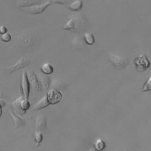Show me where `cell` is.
Instances as JSON below:
<instances>
[{
	"label": "cell",
	"instance_id": "cell-1",
	"mask_svg": "<svg viewBox=\"0 0 151 151\" xmlns=\"http://www.w3.org/2000/svg\"><path fill=\"white\" fill-rule=\"evenodd\" d=\"M134 64L136 70L140 72L146 70L150 65V61L145 54H142L136 57L134 60Z\"/></svg>",
	"mask_w": 151,
	"mask_h": 151
},
{
	"label": "cell",
	"instance_id": "cell-2",
	"mask_svg": "<svg viewBox=\"0 0 151 151\" xmlns=\"http://www.w3.org/2000/svg\"><path fill=\"white\" fill-rule=\"evenodd\" d=\"M51 4L50 1H46L42 4H36L32 6L22 8V9L25 12L31 14H38L43 12L45 9Z\"/></svg>",
	"mask_w": 151,
	"mask_h": 151
},
{
	"label": "cell",
	"instance_id": "cell-3",
	"mask_svg": "<svg viewBox=\"0 0 151 151\" xmlns=\"http://www.w3.org/2000/svg\"><path fill=\"white\" fill-rule=\"evenodd\" d=\"M21 89L22 94V98L25 100H28L30 91V85L28 79L27 73L25 71L22 72L21 83Z\"/></svg>",
	"mask_w": 151,
	"mask_h": 151
},
{
	"label": "cell",
	"instance_id": "cell-4",
	"mask_svg": "<svg viewBox=\"0 0 151 151\" xmlns=\"http://www.w3.org/2000/svg\"><path fill=\"white\" fill-rule=\"evenodd\" d=\"M46 97L50 104H55L61 100L62 94L56 89H51L48 91Z\"/></svg>",
	"mask_w": 151,
	"mask_h": 151
},
{
	"label": "cell",
	"instance_id": "cell-5",
	"mask_svg": "<svg viewBox=\"0 0 151 151\" xmlns=\"http://www.w3.org/2000/svg\"><path fill=\"white\" fill-rule=\"evenodd\" d=\"M29 63H30V60L29 58L25 57H22L15 64L7 67L6 70L10 73H12L18 70L25 67L26 66L29 65Z\"/></svg>",
	"mask_w": 151,
	"mask_h": 151
},
{
	"label": "cell",
	"instance_id": "cell-6",
	"mask_svg": "<svg viewBox=\"0 0 151 151\" xmlns=\"http://www.w3.org/2000/svg\"><path fill=\"white\" fill-rule=\"evenodd\" d=\"M109 57L110 62L116 67H122L127 64V60L120 55H117L113 53H109Z\"/></svg>",
	"mask_w": 151,
	"mask_h": 151
},
{
	"label": "cell",
	"instance_id": "cell-7",
	"mask_svg": "<svg viewBox=\"0 0 151 151\" xmlns=\"http://www.w3.org/2000/svg\"><path fill=\"white\" fill-rule=\"evenodd\" d=\"M47 129V120L46 117L44 115H40L37 117L35 124V130L37 132H42L45 131Z\"/></svg>",
	"mask_w": 151,
	"mask_h": 151
},
{
	"label": "cell",
	"instance_id": "cell-8",
	"mask_svg": "<svg viewBox=\"0 0 151 151\" xmlns=\"http://www.w3.org/2000/svg\"><path fill=\"white\" fill-rule=\"evenodd\" d=\"M41 0H17V6L18 8H24L38 4Z\"/></svg>",
	"mask_w": 151,
	"mask_h": 151
},
{
	"label": "cell",
	"instance_id": "cell-9",
	"mask_svg": "<svg viewBox=\"0 0 151 151\" xmlns=\"http://www.w3.org/2000/svg\"><path fill=\"white\" fill-rule=\"evenodd\" d=\"M27 76H28V75H27ZM28 81L29 83L30 87L31 86V87L34 90H37L40 88V85L38 83V78L35 74L32 73V74H30L29 76H28Z\"/></svg>",
	"mask_w": 151,
	"mask_h": 151
},
{
	"label": "cell",
	"instance_id": "cell-10",
	"mask_svg": "<svg viewBox=\"0 0 151 151\" xmlns=\"http://www.w3.org/2000/svg\"><path fill=\"white\" fill-rule=\"evenodd\" d=\"M83 6V2L81 0H76L67 5L68 9L73 11H77L81 9Z\"/></svg>",
	"mask_w": 151,
	"mask_h": 151
},
{
	"label": "cell",
	"instance_id": "cell-11",
	"mask_svg": "<svg viewBox=\"0 0 151 151\" xmlns=\"http://www.w3.org/2000/svg\"><path fill=\"white\" fill-rule=\"evenodd\" d=\"M77 19L76 18H71L68 20V21L64 25L63 29L64 30H70L76 28L77 24Z\"/></svg>",
	"mask_w": 151,
	"mask_h": 151
},
{
	"label": "cell",
	"instance_id": "cell-12",
	"mask_svg": "<svg viewBox=\"0 0 151 151\" xmlns=\"http://www.w3.org/2000/svg\"><path fill=\"white\" fill-rule=\"evenodd\" d=\"M106 147L104 142L100 138H97L94 142V148L96 151H102Z\"/></svg>",
	"mask_w": 151,
	"mask_h": 151
},
{
	"label": "cell",
	"instance_id": "cell-13",
	"mask_svg": "<svg viewBox=\"0 0 151 151\" xmlns=\"http://www.w3.org/2000/svg\"><path fill=\"white\" fill-rule=\"evenodd\" d=\"M40 70L41 71V72L45 74H51L53 71H54V68L52 66V65H51L50 63H44L40 67Z\"/></svg>",
	"mask_w": 151,
	"mask_h": 151
},
{
	"label": "cell",
	"instance_id": "cell-14",
	"mask_svg": "<svg viewBox=\"0 0 151 151\" xmlns=\"http://www.w3.org/2000/svg\"><path fill=\"white\" fill-rule=\"evenodd\" d=\"M50 104L47 100V99L46 97V96H44L42 99H41L40 100H39L35 105H34V109L35 110H40L41 109H43L47 106H48Z\"/></svg>",
	"mask_w": 151,
	"mask_h": 151
},
{
	"label": "cell",
	"instance_id": "cell-15",
	"mask_svg": "<svg viewBox=\"0 0 151 151\" xmlns=\"http://www.w3.org/2000/svg\"><path fill=\"white\" fill-rule=\"evenodd\" d=\"M10 113L12 115L13 119H14V122L15 123V125L17 127H22L24 125V121L23 119H22L21 118H20L19 117H18L17 115H16L14 112L10 111Z\"/></svg>",
	"mask_w": 151,
	"mask_h": 151
},
{
	"label": "cell",
	"instance_id": "cell-16",
	"mask_svg": "<svg viewBox=\"0 0 151 151\" xmlns=\"http://www.w3.org/2000/svg\"><path fill=\"white\" fill-rule=\"evenodd\" d=\"M84 38L86 42L88 45H93L95 42V38L93 34L90 32H87L84 34Z\"/></svg>",
	"mask_w": 151,
	"mask_h": 151
},
{
	"label": "cell",
	"instance_id": "cell-17",
	"mask_svg": "<svg viewBox=\"0 0 151 151\" xmlns=\"http://www.w3.org/2000/svg\"><path fill=\"white\" fill-rule=\"evenodd\" d=\"M42 139H43L42 133H41L40 132H37L36 131L35 132V136H34V140L36 143L35 149H37L38 147V146L40 145V144L42 142Z\"/></svg>",
	"mask_w": 151,
	"mask_h": 151
},
{
	"label": "cell",
	"instance_id": "cell-18",
	"mask_svg": "<svg viewBox=\"0 0 151 151\" xmlns=\"http://www.w3.org/2000/svg\"><path fill=\"white\" fill-rule=\"evenodd\" d=\"M40 83L43 84L45 89L48 88V84H49V79L48 77L47 76H40Z\"/></svg>",
	"mask_w": 151,
	"mask_h": 151
},
{
	"label": "cell",
	"instance_id": "cell-19",
	"mask_svg": "<svg viewBox=\"0 0 151 151\" xmlns=\"http://www.w3.org/2000/svg\"><path fill=\"white\" fill-rule=\"evenodd\" d=\"M151 90V77H150L147 81L145 83L143 88H142V91H150Z\"/></svg>",
	"mask_w": 151,
	"mask_h": 151
},
{
	"label": "cell",
	"instance_id": "cell-20",
	"mask_svg": "<svg viewBox=\"0 0 151 151\" xmlns=\"http://www.w3.org/2000/svg\"><path fill=\"white\" fill-rule=\"evenodd\" d=\"M1 38L4 42H8L11 40V36L9 33L6 32L1 35Z\"/></svg>",
	"mask_w": 151,
	"mask_h": 151
},
{
	"label": "cell",
	"instance_id": "cell-21",
	"mask_svg": "<svg viewBox=\"0 0 151 151\" xmlns=\"http://www.w3.org/2000/svg\"><path fill=\"white\" fill-rule=\"evenodd\" d=\"M7 32V28L4 25H1L0 27V34L2 35Z\"/></svg>",
	"mask_w": 151,
	"mask_h": 151
},
{
	"label": "cell",
	"instance_id": "cell-22",
	"mask_svg": "<svg viewBox=\"0 0 151 151\" xmlns=\"http://www.w3.org/2000/svg\"><path fill=\"white\" fill-rule=\"evenodd\" d=\"M68 1V0H52V2L55 4H65Z\"/></svg>",
	"mask_w": 151,
	"mask_h": 151
},
{
	"label": "cell",
	"instance_id": "cell-23",
	"mask_svg": "<svg viewBox=\"0 0 151 151\" xmlns=\"http://www.w3.org/2000/svg\"><path fill=\"white\" fill-rule=\"evenodd\" d=\"M90 151H94V150H90Z\"/></svg>",
	"mask_w": 151,
	"mask_h": 151
}]
</instances>
